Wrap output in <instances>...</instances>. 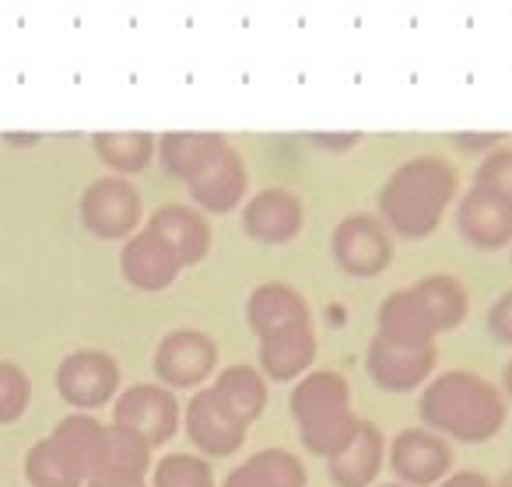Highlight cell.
I'll return each instance as SVG.
<instances>
[{
    "instance_id": "1",
    "label": "cell",
    "mask_w": 512,
    "mask_h": 487,
    "mask_svg": "<svg viewBox=\"0 0 512 487\" xmlns=\"http://www.w3.org/2000/svg\"><path fill=\"white\" fill-rule=\"evenodd\" d=\"M421 421L442 438H456V442H488L502 431L505 400L502 389L491 379L467 368H449V372L435 375L425 382L421 393Z\"/></svg>"
},
{
    "instance_id": "2",
    "label": "cell",
    "mask_w": 512,
    "mask_h": 487,
    "mask_svg": "<svg viewBox=\"0 0 512 487\" xmlns=\"http://www.w3.org/2000/svg\"><path fill=\"white\" fill-rule=\"evenodd\" d=\"M453 197V165L442 155H414L400 162L379 190V221L404 239H425L439 228Z\"/></svg>"
},
{
    "instance_id": "3",
    "label": "cell",
    "mask_w": 512,
    "mask_h": 487,
    "mask_svg": "<svg viewBox=\"0 0 512 487\" xmlns=\"http://www.w3.org/2000/svg\"><path fill=\"white\" fill-rule=\"evenodd\" d=\"M292 417L299 424L302 445L313 456H337L341 449H348L351 438L362 428V417L351 410V386L341 372H309L299 379V386L292 389Z\"/></svg>"
},
{
    "instance_id": "4",
    "label": "cell",
    "mask_w": 512,
    "mask_h": 487,
    "mask_svg": "<svg viewBox=\"0 0 512 487\" xmlns=\"http://www.w3.org/2000/svg\"><path fill=\"white\" fill-rule=\"evenodd\" d=\"M330 256L348 277H379L393 263L390 228L372 214H348L330 235Z\"/></svg>"
},
{
    "instance_id": "5",
    "label": "cell",
    "mask_w": 512,
    "mask_h": 487,
    "mask_svg": "<svg viewBox=\"0 0 512 487\" xmlns=\"http://www.w3.org/2000/svg\"><path fill=\"white\" fill-rule=\"evenodd\" d=\"M109 424L130 431V435L141 438L148 449H155V445H165L176 435L179 403H176V396H172V389L137 382V386H127L116 396L113 421Z\"/></svg>"
},
{
    "instance_id": "6",
    "label": "cell",
    "mask_w": 512,
    "mask_h": 487,
    "mask_svg": "<svg viewBox=\"0 0 512 487\" xmlns=\"http://www.w3.org/2000/svg\"><path fill=\"white\" fill-rule=\"evenodd\" d=\"M120 386V365L109 351L81 347L71 351L57 368V393L71 403L74 410H95L109 403Z\"/></svg>"
},
{
    "instance_id": "7",
    "label": "cell",
    "mask_w": 512,
    "mask_h": 487,
    "mask_svg": "<svg viewBox=\"0 0 512 487\" xmlns=\"http://www.w3.org/2000/svg\"><path fill=\"white\" fill-rule=\"evenodd\" d=\"M141 221V193L120 176H102L81 193V225L99 239H123Z\"/></svg>"
},
{
    "instance_id": "8",
    "label": "cell",
    "mask_w": 512,
    "mask_h": 487,
    "mask_svg": "<svg viewBox=\"0 0 512 487\" xmlns=\"http://www.w3.org/2000/svg\"><path fill=\"white\" fill-rule=\"evenodd\" d=\"M390 466L407 487L439 484L453 473V445L428 428H404L390 442Z\"/></svg>"
},
{
    "instance_id": "9",
    "label": "cell",
    "mask_w": 512,
    "mask_h": 487,
    "mask_svg": "<svg viewBox=\"0 0 512 487\" xmlns=\"http://www.w3.org/2000/svg\"><path fill=\"white\" fill-rule=\"evenodd\" d=\"M218 365V344L204 330H172L162 337L155 351V372L165 386L172 389H193L207 379Z\"/></svg>"
},
{
    "instance_id": "10",
    "label": "cell",
    "mask_w": 512,
    "mask_h": 487,
    "mask_svg": "<svg viewBox=\"0 0 512 487\" xmlns=\"http://www.w3.org/2000/svg\"><path fill=\"white\" fill-rule=\"evenodd\" d=\"M435 344L428 347H404L393 344L386 337H372L369 351H365V368H369L372 382L386 393H411V389L425 386L435 372Z\"/></svg>"
},
{
    "instance_id": "11",
    "label": "cell",
    "mask_w": 512,
    "mask_h": 487,
    "mask_svg": "<svg viewBox=\"0 0 512 487\" xmlns=\"http://www.w3.org/2000/svg\"><path fill=\"white\" fill-rule=\"evenodd\" d=\"M306 207L285 186H267L253 193L242 207V232L260 246H285L302 232Z\"/></svg>"
},
{
    "instance_id": "12",
    "label": "cell",
    "mask_w": 512,
    "mask_h": 487,
    "mask_svg": "<svg viewBox=\"0 0 512 487\" xmlns=\"http://www.w3.org/2000/svg\"><path fill=\"white\" fill-rule=\"evenodd\" d=\"M249 424L228 410V403L211 386L197 389L186 403V435L207 456H228L246 442Z\"/></svg>"
},
{
    "instance_id": "13",
    "label": "cell",
    "mask_w": 512,
    "mask_h": 487,
    "mask_svg": "<svg viewBox=\"0 0 512 487\" xmlns=\"http://www.w3.org/2000/svg\"><path fill=\"white\" fill-rule=\"evenodd\" d=\"M456 228L463 242L481 253L512 246V204L481 186H470L456 207Z\"/></svg>"
},
{
    "instance_id": "14",
    "label": "cell",
    "mask_w": 512,
    "mask_h": 487,
    "mask_svg": "<svg viewBox=\"0 0 512 487\" xmlns=\"http://www.w3.org/2000/svg\"><path fill=\"white\" fill-rule=\"evenodd\" d=\"M246 186H249V176H246V165H242V155L232 144H225V148L186 183V190H190L193 204H197L200 211L228 214L246 197Z\"/></svg>"
},
{
    "instance_id": "15",
    "label": "cell",
    "mask_w": 512,
    "mask_h": 487,
    "mask_svg": "<svg viewBox=\"0 0 512 487\" xmlns=\"http://www.w3.org/2000/svg\"><path fill=\"white\" fill-rule=\"evenodd\" d=\"M148 232L158 235L165 246L172 249V256L179 260V267H193L207 256L211 249V225L197 207L186 204H165L148 218Z\"/></svg>"
},
{
    "instance_id": "16",
    "label": "cell",
    "mask_w": 512,
    "mask_h": 487,
    "mask_svg": "<svg viewBox=\"0 0 512 487\" xmlns=\"http://www.w3.org/2000/svg\"><path fill=\"white\" fill-rule=\"evenodd\" d=\"M246 323L256 337H267V333H278L285 326L313 323V316H309V302L299 288L285 281H264L249 291Z\"/></svg>"
},
{
    "instance_id": "17",
    "label": "cell",
    "mask_w": 512,
    "mask_h": 487,
    "mask_svg": "<svg viewBox=\"0 0 512 487\" xmlns=\"http://www.w3.org/2000/svg\"><path fill=\"white\" fill-rule=\"evenodd\" d=\"M120 270L137 291H165L183 267L172 256V249L144 228V232L127 239V246L120 253Z\"/></svg>"
},
{
    "instance_id": "18",
    "label": "cell",
    "mask_w": 512,
    "mask_h": 487,
    "mask_svg": "<svg viewBox=\"0 0 512 487\" xmlns=\"http://www.w3.org/2000/svg\"><path fill=\"white\" fill-rule=\"evenodd\" d=\"M379 337L393 340V344H404V347H428L435 344V323L428 316V309L421 305V298L414 295L411 288H400L390 291L379 305Z\"/></svg>"
},
{
    "instance_id": "19",
    "label": "cell",
    "mask_w": 512,
    "mask_h": 487,
    "mask_svg": "<svg viewBox=\"0 0 512 487\" xmlns=\"http://www.w3.org/2000/svg\"><path fill=\"white\" fill-rule=\"evenodd\" d=\"M313 358H316L313 323L285 326V330L260 337V368H264L267 379H278V382L299 379L313 365Z\"/></svg>"
},
{
    "instance_id": "20",
    "label": "cell",
    "mask_w": 512,
    "mask_h": 487,
    "mask_svg": "<svg viewBox=\"0 0 512 487\" xmlns=\"http://www.w3.org/2000/svg\"><path fill=\"white\" fill-rule=\"evenodd\" d=\"M386 456V438L372 421H362L358 435L351 438L348 449H341L337 456L327 459V473L337 487H369L376 480V473L383 470Z\"/></svg>"
},
{
    "instance_id": "21",
    "label": "cell",
    "mask_w": 512,
    "mask_h": 487,
    "mask_svg": "<svg viewBox=\"0 0 512 487\" xmlns=\"http://www.w3.org/2000/svg\"><path fill=\"white\" fill-rule=\"evenodd\" d=\"M306 466L288 449H260L242 466H235L221 487H306Z\"/></svg>"
},
{
    "instance_id": "22",
    "label": "cell",
    "mask_w": 512,
    "mask_h": 487,
    "mask_svg": "<svg viewBox=\"0 0 512 487\" xmlns=\"http://www.w3.org/2000/svg\"><path fill=\"white\" fill-rule=\"evenodd\" d=\"M225 144V137L211 134V130H176V134H165L158 141V158H162V169L169 176L190 183Z\"/></svg>"
},
{
    "instance_id": "23",
    "label": "cell",
    "mask_w": 512,
    "mask_h": 487,
    "mask_svg": "<svg viewBox=\"0 0 512 487\" xmlns=\"http://www.w3.org/2000/svg\"><path fill=\"white\" fill-rule=\"evenodd\" d=\"M106 428L99 417L92 414H71L53 428V442L71 456V463L81 470V477L92 480L99 473L102 463V449H106Z\"/></svg>"
},
{
    "instance_id": "24",
    "label": "cell",
    "mask_w": 512,
    "mask_h": 487,
    "mask_svg": "<svg viewBox=\"0 0 512 487\" xmlns=\"http://www.w3.org/2000/svg\"><path fill=\"white\" fill-rule=\"evenodd\" d=\"M411 291L421 298V305L428 309L435 323V333H449L467 319V305H470V295L463 288L460 277L453 274H428L421 277L418 284H411Z\"/></svg>"
},
{
    "instance_id": "25",
    "label": "cell",
    "mask_w": 512,
    "mask_h": 487,
    "mask_svg": "<svg viewBox=\"0 0 512 487\" xmlns=\"http://www.w3.org/2000/svg\"><path fill=\"white\" fill-rule=\"evenodd\" d=\"M211 389L228 403V410L246 424H253L267 407V379L256 372L253 365H228L225 372L214 379Z\"/></svg>"
},
{
    "instance_id": "26",
    "label": "cell",
    "mask_w": 512,
    "mask_h": 487,
    "mask_svg": "<svg viewBox=\"0 0 512 487\" xmlns=\"http://www.w3.org/2000/svg\"><path fill=\"white\" fill-rule=\"evenodd\" d=\"M92 148L113 172H144L155 151V137L144 130H99L92 137Z\"/></svg>"
},
{
    "instance_id": "27",
    "label": "cell",
    "mask_w": 512,
    "mask_h": 487,
    "mask_svg": "<svg viewBox=\"0 0 512 487\" xmlns=\"http://www.w3.org/2000/svg\"><path fill=\"white\" fill-rule=\"evenodd\" d=\"M25 480L32 487H81L85 477L53 438H43L25 456Z\"/></svg>"
},
{
    "instance_id": "28",
    "label": "cell",
    "mask_w": 512,
    "mask_h": 487,
    "mask_svg": "<svg viewBox=\"0 0 512 487\" xmlns=\"http://www.w3.org/2000/svg\"><path fill=\"white\" fill-rule=\"evenodd\" d=\"M148 463H151V449H148V445H144L141 438L130 435V431L109 424V428H106V449H102V463H99V473H95V477H102V473L144 477Z\"/></svg>"
},
{
    "instance_id": "29",
    "label": "cell",
    "mask_w": 512,
    "mask_h": 487,
    "mask_svg": "<svg viewBox=\"0 0 512 487\" xmlns=\"http://www.w3.org/2000/svg\"><path fill=\"white\" fill-rule=\"evenodd\" d=\"M151 487H214V473L200 456L172 452V456H165L162 463L155 466Z\"/></svg>"
},
{
    "instance_id": "30",
    "label": "cell",
    "mask_w": 512,
    "mask_h": 487,
    "mask_svg": "<svg viewBox=\"0 0 512 487\" xmlns=\"http://www.w3.org/2000/svg\"><path fill=\"white\" fill-rule=\"evenodd\" d=\"M32 382L15 361H0V424H11L29 410Z\"/></svg>"
},
{
    "instance_id": "31",
    "label": "cell",
    "mask_w": 512,
    "mask_h": 487,
    "mask_svg": "<svg viewBox=\"0 0 512 487\" xmlns=\"http://www.w3.org/2000/svg\"><path fill=\"white\" fill-rule=\"evenodd\" d=\"M474 186L495 193V197L509 200L512 204V148L509 144H498V148L484 151L481 165L474 172Z\"/></svg>"
},
{
    "instance_id": "32",
    "label": "cell",
    "mask_w": 512,
    "mask_h": 487,
    "mask_svg": "<svg viewBox=\"0 0 512 487\" xmlns=\"http://www.w3.org/2000/svg\"><path fill=\"white\" fill-rule=\"evenodd\" d=\"M488 330L498 344H509L512 347V288L502 291V295L491 302L488 309Z\"/></svg>"
},
{
    "instance_id": "33",
    "label": "cell",
    "mask_w": 512,
    "mask_h": 487,
    "mask_svg": "<svg viewBox=\"0 0 512 487\" xmlns=\"http://www.w3.org/2000/svg\"><path fill=\"white\" fill-rule=\"evenodd\" d=\"M435 487H495L481 470H456L449 477H442Z\"/></svg>"
},
{
    "instance_id": "34",
    "label": "cell",
    "mask_w": 512,
    "mask_h": 487,
    "mask_svg": "<svg viewBox=\"0 0 512 487\" xmlns=\"http://www.w3.org/2000/svg\"><path fill=\"white\" fill-rule=\"evenodd\" d=\"M85 487H148L144 477H123V473H102V477H92Z\"/></svg>"
},
{
    "instance_id": "35",
    "label": "cell",
    "mask_w": 512,
    "mask_h": 487,
    "mask_svg": "<svg viewBox=\"0 0 512 487\" xmlns=\"http://www.w3.org/2000/svg\"><path fill=\"white\" fill-rule=\"evenodd\" d=\"M456 144L463 148H498V134H481V137H467V134H456Z\"/></svg>"
},
{
    "instance_id": "36",
    "label": "cell",
    "mask_w": 512,
    "mask_h": 487,
    "mask_svg": "<svg viewBox=\"0 0 512 487\" xmlns=\"http://www.w3.org/2000/svg\"><path fill=\"white\" fill-rule=\"evenodd\" d=\"M316 144H323V148H351V144H358V134H344V137H327V134H313Z\"/></svg>"
},
{
    "instance_id": "37",
    "label": "cell",
    "mask_w": 512,
    "mask_h": 487,
    "mask_svg": "<svg viewBox=\"0 0 512 487\" xmlns=\"http://www.w3.org/2000/svg\"><path fill=\"white\" fill-rule=\"evenodd\" d=\"M502 386H505V393L512 396V358H509V365H505V372H502Z\"/></svg>"
},
{
    "instance_id": "38",
    "label": "cell",
    "mask_w": 512,
    "mask_h": 487,
    "mask_svg": "<svg viewBox=\"0 0 512 487\" xmlns=\"http://www.w3.org/2000/svg\"><path fill=\"white\" fill-rule=\"evenodd\" d=\"M491 484H495V487H512V470H505L502 477H498V480H491Z\"/></svg>"
},
{
    "instance_id": "39",
    "label": "cell",
    "mask_w": 512,
    "mask_h": 487,
    "mask_svg": "<svg viewBox=\"0 0 512 487\" xmlns=\"http://www.w3.org/2000/svg\"><path fill=\"white\" fill-rule=\"evenodd\" d=\"M379 487H407V484H379Z\"/></svg>"
}]
</instances>
